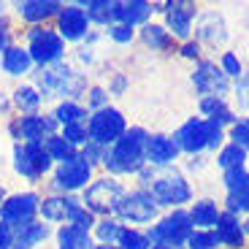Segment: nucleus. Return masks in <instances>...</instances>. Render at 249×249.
I'll return each instance as SVG.
<instances>
[{
    "instance_id": "2eb2a0df",
    "label": "nucleus",
    "mask_w": 249,
    "mask_h": 249,
    "mask_svg": "<svg viewBox=\"0 0 249 249\" xmlns=\"http://www.w3.org/2000/svg\"><path fill=\"white\" fill-rule=\"evenodd\" d=\"M193 84L203 98H222L228 92V76L222 73V68H217L214 62L203 60L193 73Z\"/></svg>"
},
{
    "instance_id": "f03ea898",
    "label": "nucleus",
    "mask_w": 249,
    "mask_h": 249,
    "mask_svg": "<svg viewBox=\"0 0 249 249\" xmlns=\"http://www.w3.org/2000/svg\"><path fill=\"white\" fill-rule=\"evenodd\" d=\"M36 89L41 92V98H65L73 100L87 92V79L84 73L73 71L65 62H57L49 68H38L36 73Z\"/></svg>"
},
{
    "instance_id": "72a5a7b5",
    "label": "nucleus",
    "mask_w": 249,
    "mask_h": 249,
    "mask_svg": "<svg viewBox=\"0 0 249 249\" xmlns=\"http://www.w3.org/2000/svg\"><path fill=\"white\" fill-rule=\"evenodd\" d=\"M119 249H152V241L146 233H138L133 228H122V233H119Z\"/></svg>"
},
{
    "instance_id": "39448f33",
    "label": "nucleus",
    "mask_w": 249,
    "mask_h": 249,
    "mask_svg": "<svg viewBox=\"0 0 249 249\" xmlns=\"http://www.w3.org/2000/svg\"><path fill=\"white\" fill-rule=\"evenodd\" d=\"M122 198H124V187L119 184L114 176H103V179H95L84 187L81 203H84V209H89L92 214H106L108 217L111 212H117V206Z\"/></svg>"
},
{
    "instance_id": "4c0bfd02",
    "label": "nucleus",
    "mask_w": 249,
    "mask_h": 249,
    "mask_svg": "<svg viewBox=\"0 0 249 249\" xmlns=\"http://www.w3.org/2000/svg\"><path fill=\"white\" fill-rule=\"evenodd\" d=\"M187 244H190V249H217L219 238L214 231H198V233H190Z\"/></svg>"
},
{
    "instance_id": "20e7f679",
    "label": "nucleus",
    "mask_w": 249,
    "mask_h": 249,
    "mask_svg": "<svg viewBox=\"0 0 249 249\" xmlns=\"http://www.w3.org/2000/svg\"><path fill=\"white\" fill-rule=\"evenodd\" d=\"M11 160H14V171L19 176H25L27 181H38L46 171H52V157L46 155L44 141L14 143Z\"/></svg>"
},
{
    "instance_id": "603ef678",
    "label": "nucleus",
    "mask_w": 249,
    "mask_h": 249,
    "mask_svg": "<svg viewBox=\"0 0 249 249\" xmlns=\"http://www.w3.org/2000/svg\"><path fill=\"white\" fill-rule=\"evenodd\" d=\"M6 108V98H3V89H0V111Z\"/></svg>"
},
{
    "instance_id": "393cba45",
    "label": "nucleus",
    "mask_w": 249,
    "mask_h": 249,
    "mask_svg": "<svg viewBox=\"0 0 249 249\" xmlns=\"http://www.w3.org/2000/svg\"><path fill=\"white\" fill-rule=\"evenodd\" d=\"M217 238L219 244L225 247H233L238 249L244 244V225L238 222L233 214H219V222H217Z\"/></svg>"
},
{
    "instance_id": "b1692460",
    "label": "nucleus",
    "mask_w": 249,
    "mask_h": 249,
    "mask_svg": "<svg viewBox=\"0 0 249 249\" xmlns=\"http://www.w3.org/2000/svg\"><path fill=\"white\" fill-rule=\"evenodd\" d=\"M57 247L60 249H95L89 231H81L76 225H62L57 231Z\"/></svg>"
},
{
    "instance_id": "423d86ee",
    "label": "nucleus",
    "mask_w": 249,
    "mask_h": 249,
    "mask_svg": "<svg viewBox=\"0 0 249 249\" xmlns=\"http://www.w3.org/2000/svg\"><path fill=\"white\" fill-rule=\"evenodd\" d=\"M27 52H30L33 62H38L41 68L57 65L65 54V41L49 27H33L27 33Z\"/></svg>"
},
{
    "instance_id": "8fccbe9b",
    "label": "nucleus",
    "mask_w": 249,
    "mask_h": 249,
    "mask_svg": "<svg viewBox=\"0 0 249 249\" xmlns=\"http://www.w3.org/2000/svg\"><path fill=\"white\" fill-rule=\"evenodd\" d=\"M95 249H119L117 244H95Z\"/></svg>"
},
{
    "instance_id": "aec40b11",
    "label": "nucleus",
    "mask_w": 249,
    "mask_h": 249,
    "mask_svg": "<svg viewBox=\"0 0 249 249\" xmlns=\"http://www.w3.org/2000/svg\"><path fill=\"white\" fill-rule=\"evenodd\" d=\"M155 11V6L152 3H146V0H122V3H117V19L119 25H146V19H149V14Z\"/></svg>"
},
{
    "instance_id": "c85d7f7f",
    "label": "nucleus",
    "mask_w": 249,
    "mask_h": 249,
    "mask_svg": "<svg viewBox=\"0 0 249 249\" xmlns=\"http://www.w3.org/2000/svg\"><path fill=\"white\" fill-rule=\"evenodd\" d=\"M44 149H46V155L52 157V162H54V160L57 162H68V160H73V157L79 155V152H76V146H71V143L65 141L62 136H57V133L44 141Z\"/></svg>"
},
{
    "instance_id": "09e8293b",
    "label": "nucleus",
    "mask_w": 249,
    "mask_h": 249,
    "mask_svg": "<svg viewBox=\"0 0 249 249\" xmlns=\"http://www.w3.org/2000/svg\"><path fill=\"white\" fill-rule=\"evenodd\" d=\"M198 44H190V41H187V44L184 46H181V54H184V57H190V60H195V57H198Z\"/></svg>"
},
{
    "instance_id": "c9c22d12",
    "label": "nucleus",
    "mask_w": 249,
    "mask_h": 249,
    "mask_svg": "<svg viewBox=\"0 0 249 249\" xmlns=\"http://www.w3.org/2000/svg\"><path fill=\"white\" fill-rule=\"evenodd\" d=\"M71 146H87L89 143V133H87V122H73V124H65L60 133Z\"/></svg>"
},
{
    "instance_id": "e433bc0d",
    "label": "nucleus",
    "mask_w": 249,
    "mask_h": 249,
    "mask_svg": "<svg viewBox=\"0 0 249 249\" xmlns=\"http://www.w3.org/2000/svg\"><path fill=\"white\" fill-rule=\"evenodd\" d=\"M225 187H228V193H249V171H225Z\"/></svg>"
},
{
    "instance_id": "0eeeda50",
    "label": "nucleus",
    "mask_w": 249,
    "mask_h": 249,
    "mask_svg": "<svg viewBox=\"0 0 249 249\" xmlns=\"http://www.w3.org/2000/svg\"><path fill=\"white\" fill-rule=\"evenodd\" d=\"M124 130H127V124H124L122 111H117V108H100V111H95L87 122L89 141L103 146V149H106V146H114V143L124 136Z\"/></svg>"
},
{
    "instance_id": "412c9836",
    "label": "nucleus",
    "mask_w": 249,
    "mask_h": 249,
    "mask_svg": "<svg viewBox=\"0 0 249 249\" xmlns=\"http://www.w3.org/2000/svg\"><path fill=\"white\" fill-rule=\"evenodd\" d=\"M0 68L6 71L8 76H27L33 68V57L27 49H22V46H8L6 52H3V57H0Z\"/></svg>"
},
{
    "instance_id": "3c124183",
    "label": "nucleus",
    "mask_w": 249,
    "mask_h": 249,
    "mask_svg": "<svg viewBox=\"0 0 249 249\" xmlns=\"http://www.w3.org/2000/svg\"><path fill=\"white\" fill-rule=\"evenodd\" d=\"M152 249H179V247H168V244H152Z\"/></svg>"
},
{
    "instance_id": "bb28decb",
    "label": "nucleus",
    "mask_w": 249,
    "mask_h": 249,
    "mask_svg": "<svg viewBox=\"0 0 249 249\" xmlns=\"http://www.w3.org/2000/svg\"><path fill=\"white\" fill-rule=\"evenodd\" d=\"M200 111L209 117V122H212V124H217V127L236 122L233 111L225 106V100H222V98H203V100H200Z\"/></svg>"
},
{
    "instance_id": "a18cd8bd",
    "label": "nucleus",
    "mask_w": 249,
    "mask_h": 249,
    "mask_svg": "<svg viewBox=\"0 0 249 249\" xmlns=\"http://www.w3.org/2000/svg\"><path fill=\"white\" fill-rule=\"evenodd\" d=\"M108 36H111V41H117V44H130V41H133V27L111 25V27H108Z\"/></svg>"
},
{
    "instance_id": "ea45409f",
    "label": "nucleus",
    "mask_w": 249,
    "mask_h": 249,
    "mask_svg": "<svg viewBox=\"0 0 249 249\" xmlns=\"http://www.w3.org/2000/svg\"><path fill=\"white\" fill-rule=\"evenodd\" d=\"M225 206H228V214H233V217L249 212V193H228Z\"/></svg>"
},
{
    "instance_id": "ddd939ff",
    "label": "nucleus",
    "mask_w": 249,
    "mask_h": 249,
    "mask_svg": "<svg viewBox=\"0 0 249 249\" xmlns=\"http://www.w3.org/2000/svg\"><path fill=\"white\" fill-rule=\"evenodd\" d=\"M92 179V165L81 155H76L73 160L68 162H60L54 171V190L60 193H73V190H81V187H87V181Z\"/></svg>"
},
{
    "instance_id": "58836bf2",
    "label": "nucleus",
    "mask_w": 249,
    "mask_h": 249,
    "mask_svg": "<svg viewBox=\"0 0 249 249\" xmlns=\"http://www.w3.org/2000/svg\"><path fill=\"white\" fill-rule=\"evenodd\" d=\"M231 138H233V143H238L244 152H249V117H247V119H238V122H233Z\"/></svg>"
},
{
    "instance_id": "f8f14e48",
    "label": "nucleus",
    "mask_w": 249,
    "mask_h": 249,
    "mask_svg": "<svg viewBox=\"0 0 249 249\" xmlns=\"http://www.w3.org/2000/svg\"><path fill=\"white\" fill-rule=\"evenodd\" d=\"M38 206H41V198L36 193H17L8 195L0 206V222L11 225V228H22L27 222H36Z\"/></svg>"
},
{
    "instance_id": "cd10ccee",
    "label": "nucleus",
    "mask_w": 249,
    "mask_h": 249,
    "mask_svg": "<svg viewBox=\"0 0 249 249\" xmlns=\"http://www.w3.org/2000/svg\"><path fill=\"white\" fill-rule=\"evenodd\" d=\"M190 219H193V225H198L203 231L217 228V222H219L217 203H214V200H198V203L193 206V212H190Z\"/></svg>"
},
{
    "instance_id": "473e14b6",
    "label": "nucleus",
    "mask_w": 249,
    "mask_h": 249,
    "mask_svg": "<svg viewBox=\"0 0 249 249\" xmlns=\"http://www.w3.org/2000/svg\"><path fill=\"white\" fill-rule=\"evenodd\" d=\"M244 160H247V152L238 146V143H228L222 152H219L217 162L222 165L225 171H233V168H244Z\"/></svg>"
},
{
    "instance_id": "7c9ffc66",
    "label": "nucleus",
    "mask_w": 249,
    "mask_h": 249,
    "mask_svg": "<svg viewBox=\"0 0 249 249\" xmlns=\"http://www.w3.org/2000/svg\"><path fill=\"white\" fill-rule=\"evenodd\" d=\"M41 92H38L36 87H30V84H25V87H17L14 89V103L19 106V111L22 114H36L38 106H41Z\"/></svg>"
},
{
    "instance_id": "dca6fc26",
    "label": "nucleus",
    "mask_w": 249,
    "mask_h": 249,
    "mask_svg": "<svg viewBox=\"0 0 249 249\" xmlns=\"http://www.w3.org/2000/svg\"><path fill=\"white\" fill-rule=\"evenodd\" d=\"M157 11H165L168 27L176 38H187L193 30V19H195V6L193 3H165Z\"/></svg>"
},
{
    "instance_id": "79ce46f5",
    "label": "nucleus",
    "mask_w": 249,
    "mask_h": 249,
    "mask_svg": "<svg viewBox=\"0 0 249 249\" xmlns=\"http://www.w3.org/2000/svg\"><path fill=\"white\" fill-rule=\"evenodd\" d=\"M79 155L84 157L89 165H95V162H103V160H106V149H103V146H98V143H92V141H89L87 146H81Z\"/></svg>"
},
{
    "instance_id": "5fc2aeb1",
    "label": "nucleus",
    "mask_w": 249,
    "mask_h": 249,
    "mask_svg": "<svg viewBox=\"0 0 249 249\" xmlns=\"http://www.w3.org/2000/svg\"><path fill=\"white\" fill-rule=\"evenodd\" d=\"M244 231H247V233H249V222H247V228H244Z\"/></svg>"
},
{
    "instance_id": "c03bdc74",
    "label": "nucleus",
    "mask_w": 249,
    "mask_h": 249,
    "mask_svg": "<svg viewBox=\"0 0 249 249\" xmlns=\"http://www.w3.org/2000/svg\"><path fill=\"white\" fill-rule=\"evenodd\" d=\"M222 73L225 76H241V62L233 52H225L222 54Z\"/></svg>"
},
{
    "instance_id": "5701e85b",
    "label": "nucleus",
    "mask_w": 249,
    "mask_h": 249,
    "mask_svg": "<svg viewBox=\"0 0 249 249\" xmlns=\"http://www.w3.org/2000/svg\"><path fill=\"white\" fill-rule=\"evenodd\" d=\"M195 33H198L200 41H206V44H212V46L222 44L225 38H228V33H225V22H222V17H219L217 11L203 14V17L198 19V30Z\"/></svg>"
},
{
    "instance_id": "7ed1b4c3",
    "label": "nucleus",
    "mask_w": 249,
    "mask_h": 249,
    "mask_svg": "<svg viewBox=\"0 0 249 249\" xmlns=\"http://www.w3.org/2000/svg\"><path fill=\"white\" fill-rule=\"evenodd\" d=\"M174 143L184 152H193V155L200 152V149H217L219 143H222V127L212 124L209 119L193 117L179 127Z\"/></svg>"
},
{
    "instance_id": "a19ab883",
    "label": "nucleus",
    "mask_w": 249,
    "mask_h": 249,
    "mask_svg": "<svg viewBox=\"0 0 249 249\" xmlns=\"http://www.w3.org/2000/svg\"><path fill=\"white\" fill-rule=\"evenodd\" d=\"M87 106L95 108V111H100V108H108V92L103 87H92L87 92Z\"/></svg>"
},
{
    "instance_id": "6e6552de",
    "label": "nucleus",
    "mask_w": 249,
    "mask_h": 249,
    "mask_svg": "<svg viewBox=\"0 0 249 249\" xmlns=\"http://www.w3.org/2000/svg\"><path fill=\"white\" fill-rule=\"evenodd\" d=\"M193 233V219H190V212H181V209H174L165 219L152 228L149 241L155 244H168V247H179L190 238Z\"/></svg>"
},
{
    "instance_id": "a878e982",
    "label": "nucleus",
    "mask_w": 249,
    "mask_h": 249,
    "mask_svg": "<svg viewBox=\"0 0 249 249\" xmlns=\"http://www.w3.org/2000/svg\"><path fill=\"white\" fill-rule=\"evenodd\" d=\"M84 14H87L89 22H98V25H108L117 19V3L114 0H87V3H81Z\"/></svg>"
},
{
    "instance_id": "a211bd4d",
    "label": "nucleus",
    "mask_w": 249,
    "mask_h": 249,
    "mask_svg": "<svg viewBox=\"0 0 249 249\" xmlns=\"http://www.w3.org/2000/svg\"><path fill=\"white\" fill-rule=\"evenodd\" d=\"M62 11V3L57 0H22L17 3V14L25 22H46L49 17H57Z\"/></svg>"
},
{
    "instance_id": "864d4df0",
    "label": "nucleus",
    "mask_w": 249,
    "mask_h": 249,
    "mask_svg": "<svg viewBox=\"0 0 249 249\" xmlns=\"http://www.w3.org/2000/svg\"><path fill=\"white\" fill-rule=\"evenodd\" d=\"M8 195H6V190H3V187H0V206H3V200H6Z\"/></svg>"
},
{
    "instance_id": "37998d69",
    "label": "nucleus",
    "mask_w": 249,
    "mask_h": 249,
    "mask_svg": "<svg viewBox=\"0 0 249 249\" xmlns=\"http://www.w3.org/2000/svg\"><path fill=\"white\" fill-rule=\"evenodd\" d=\"M236 103H238V108H249V73H241V76H238Z\"/></svg>"
},
{
    "instance_id": "4468645a",
    "label": "nucleus",
    "mask_w": 249,
    "mask_h": 249,
    "mask_svg": "<svg viewBox=\"0 0 249 249\" xmlns=\"http://www.w3.org/2000/svg\"><path fill=\"white\" fill-rule=\"evenodd\" d=\"M89 30V19L81 8V3H71L62 6V11L57 14V36L62 41H81Z\"/></svg>"
},
{
    "instance_id": "de8ad7c7",
    "label": "nucleus",
    "mask_w": 249,
    "mask_h": 249,
    "mask_svg": "<svg viewBox=\"0 0 249 249\" xmlns=\"http://www.w3.org/2000/svg\"><path fill=\"white\" fill-rule=\"evenodd\" d=\"M11 46V25H8V19L0 17V52H6Z\"/></svg>"
},
{
    "instance_id": "4be33fe9",
    "label": "nucleus",
    "mask_w": 249,
    "mask_h": 249,
    "mask_svg": "<svg viewBox=\"0 0 249 249\" xmlns=\"http://www.w3.org/2000/svg\"><path fill=\"white\" fill-rule=\"evenodd\" d=\"M49 233V225L44 222H27L22 228H14V249H33L41 241H46Z\"/></svg>"
},
{
    "instance_id": "c756f323",
    "label": "nucleus",
    "mask_w": 249,
    "mask_h": 249,
    "mask_svg": "<svg viewBox=\"0 0 249 249\" xmlns=\"http://www.w3.org/2000/svg\"><path fill=\"white\" fill-rule=\"evenodd\" d=\"M52 117L57 119V124H73V122H84V117H87V108L81 106V103H76V100H62L60 106L54 108V114Z\"/></svg>"
},
{
    "instance_id": "6ab92c4d",
    "label": "nucleus",
    "mask_w": 249,
    "mask_h": 249,
    "mask_svg": "<svg viewBox=\"0 0 249 249\" xmlns=\"http://www.w3.org/2000/svg\"><path fill=\"white\" fill-rule=\"evenodd\" d=\"M176 155H179V146L174 143V138L168 136H149V141H146V162H152V165H168V162L176 160Z\"/></svg>"
},
{
    "instance_id": "f3484780",
    "label": "nucleus",
    "mask_w": 249,
    "mask_h": 249,
    "mask_svg": "<svg viewBox=\"0 0 249 249\" xmlns=\"http://www.w3.org/2000/svg\"><path fill=\"white\" fill-rule=\"evenodd\" d=\"M81 200H76L73 195H52V198H44L41 206H38V214L44 217V222H68L71 212Z\"/></svg>"
},
{
    "instance_id": "9d476101",
    "label": "nucleus",
    "mask_w": 249,
    "mask_h": 249,
    "mask_svg": "<svg viewBox=\"0 0 249 249\" xmlns=\"http://www.w3.org/2000/svg\"><path fill=\"white\" fill-rule=\"evenodd\" d=\"M157 209L160 206L155 203L149 190H136V193H124V198L119 200L117 206V217L122 222H136V225H146L157 217Z\"/></svg>"
},
{
    "instance_id": "49530a36",
    "label": "nucleus",
    "mask_w": 249,
    "mask_h": 249,
    "mask_svg": "<svg viewBox=\"0 0 249 249\" xmlns=\"http://www.w3.org/2000/svg\"><path fill=\"white\" fill-rule=\"evenodd\" d=\"M0 249H14V228L0 222Z\"/></svg>"
},
{
    "instance_id": "2f4dec72",
    "label": "nucleus",
    "mask_w": 249,
    "mask_h": 249,
    "mask_svg": "<svg viewBox=\"0 0 249 249\" xmlns=\"http://www.w3.org/2000/svg\"><path fill=\"white\" fill-rule=\"evenodd\" d=\"M141 38H143V44L152 46V49H157V52L171 49V44H174V41H171V33L165 30V27H160V25H143Z\"/></svg>"
},
{
    "instance_id": "f704fd0d",
    "label": "nucleus",
    "mask_w": 249,
    "mask_h": 249,
    "mask_svg": "<svg viewBox=\"0 0 249 249\" xmlns=\"http://www.w3.org/2000/svg\"><path fill=\"white\" fill-rule=\"evenodd\" d=\"M119 233H122V225H119L117 219H111V217L95 222V236H98L100 244H114V241H119Z\"/></svg>"
},
{
    "instance_id": "9b49d317",
    "label": "nucleus",
    "mask_w": 249,
    "mask_h": 249,
    "mask_svg": "<svg viewBox=\"0 0 249 249\" xmlns=\"http://www.w3.org/2000/svg\"><path fill=\"white\" fill-rule=\"evenodd\" d=\"M149 184H152L149 193H152V198H155L157 206H174V209H179L181 203H187V200L193 198V190H190V184L184 181L181 174L155 176Z\"/></svg>"
},
{
    "instance_id": "f257e3e1",
    "label": "nucleus",
    "mask_w": 249,
    "mask_h": 249,
    "mask_svg": "<svg viewBox=\"0 0 249 249\" xmlns=\"http://www.w3.org/2000/svg\"><path fill=\"white\" fill-rule=\"evenodd\" d=\"M146 141H149V133L143 127L124 130V136L111 146V152H106L103 165L111 174H138L146 165Z\"/></svg>"
},
{
    "instance_id": "1a4fd4ad",
    "label": "nucleus",
    "mask_w": 249,
    "mask_h": 249,
    "mask_svg": "<svg viewBox=\"0 0 249 249\" xmlns=\"http://www.w3.org/2000/svg\"><path fill=\"white\" fill-rule=\"evenodd\" d=\"M57 130V119L46 117V114H22L8 124L11 138H17V143L27 141H46L49 136H54Z\"/></svg>"
}]
</instances>
